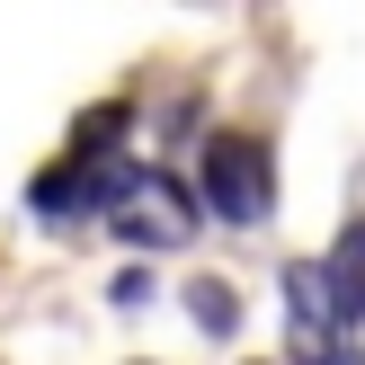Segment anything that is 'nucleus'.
<instances>
[{
    "label": "nucleus",
    "mask_w": 365,
    "mask_h": 365,
    "mask_svg": "<svg viewBox=\"0 0 365 365\" xmlns=\"http://www.w3.org/2000/svg\"><path fill=\"white\" fill-rule=\"evenodd\" d=\"M205 205L214 223H267L277 214V152L259 134H214L205 143Z\"/></svg>",
    "instance_id": "f257e3e1"
},
{
    "label": "nucleus",
    "mask_w": 365,
    "mask_h": 365,
    "mask_svg": "<svg viewBox=\"0 0 365 365\" xmlns=\"http://www.w3.org/2000/svg\"><path fill=\"white\" fill-rule=\"evenodd\" d=\"M187 312H196V321H205V330H214V339H223V330H232V321H241V303H232V294H223V277H196V285H187Z\"/></svg>",
    "instance_id": "20e7f679"
},
{
    "label": "nucleus",
    "mask_w": 365,
    "mask_h": 365,
    "mask_svg": "<svg viewBox=\"0 0 365 365\" xmlns=\"http://www.w3.org/2000/svg\"><path fill=\"white\" fill-rule=\"evenodd\" d=\"M321 285H330V312H339V321H356V312H365V214L330 241V259H321Z\"/></svg>",
    "instance_id": "7ed1b4c3"
},
{
    "label": "nucleus",
    "mask_w": 365,
    "mask_h": 365,
    "mask_svg": "<svg viewBox=\"0 0 365 365\" xmlns=\"http://www.w3.org/2000/svg\"><path fill=\"white\" fill-rule=\"evenodd\" d=\"M107 223H116L134 250H178L205 214H196V196L178 187L170 170H125V187H116V205H107Z\"/></svg>",
    "instance_id": "f03ea898"
}]
</instances>
